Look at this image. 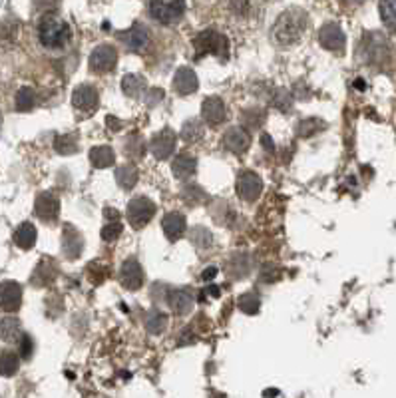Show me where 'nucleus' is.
Returning <instances> with one entry per match:
<instances>
[{
	"label": "nucleus",
	"mask_w": 396,
	"mask_h": 398,
	"mask_svg": "<svg viewBox=\"0 0 396 398\" xmlns=\"http://www.w3.org/2000/svg\"><path fill=\"white\" fill-rule=\"evenodd\" d=\"M306 30V14L299 8H291L287 12H283L275 26H273V38L277 44L281 46H289L295 44L299 38L303 36V32Z\"/></svg>",
	"instance_id": "obj_1"
},
{
	"label": "nucleus",
	"mask_w": 396,
	"mask_h": 398,
	"mask_svg": "<svg viewBox=\"0 0 396 398\" xmlns=\"http://www.w3.org/2000/svg\"><path fill=\"white\" fill-rule=\"evenodd\" d=\"M38 38L44 48H64L70 42V26L66 24V20L58 19L54 14H46L38 24Z\"/></svg>",
	"instance_id": "obj_2"
},
{
	"label": "nucleus",
	"mask_w": 396,
	"mask_h": 398,
	"mask_svg": "<svg viewBox=\"0 0 396 398\" xmlns=\"http://www.w3.org/2000/svg\"><path fill=\"white\" fill-rule=\"evenodd\" d=\"M360 52H362V58H364L366 64L384 66V64H388V60H390V44H388V40L382 36V34L371 32V34H366L364 40H362Z\"/></svg>",
	"instance_id": "obj_3"
},
{
	"label": "nucleus",
	"mask_w": 396,
	"mask_h": 398,
	"mask_svg": "<svg viewBox=\"0 0 396 398\" xmlns=\"http://www.w3.org/2000/svg\"><path fill=\"white\" fill-rule=\"evenodd\" d=\"M194 48H196L198 56L213 54L223 58L229 52V40L217 30H203L194 38Z\"/></svg>",
	"instance_id": "obj_4"
},
{
	"label": "nucleus",
	"mask_w": 396,
	"mask_h": 398,
	"mask_svg": "<svg viewBox=\"0 0 396 398\" xmlns=\"http://www.w3.org/2000/svg\"><path fill=\"white\" fill-rule=\"evenodd\" d=\"M156 211H158V209H156V203H154L152 199L145 198V196H138V198L129 199L126 216L129 225H132L134 229H142V227H145V225L154 219Z\"/></svg>",
	"instance_id": "obj_5"
},
{
	"label": "nucleus",
	"mask_w": 396,
	"mask_h": 398,
	"mask_svg": "<svg viewBox=\"0 0 396 398\" xmlns=\"http://www.w3.org/2000/svg\"><path fill=\"white\" fill-rule=\"evenodd\" d=\"M149 14L162 24H176L185 14V0H149Z\"/></svg>",
	"instance_id": "obj_6"
},
{
	"label": "nucleus",
	"mask_w": 396,
	"mask_h": 398,
	"mask_svg": "<svg viewBox=\"0 0 396 398\" xmlns=\"http://www.w3.org/2000/svg\"><path fill=\"white\" fill-rule=\"evenodd\" d=\"M235 189H237V196L243 199V201H257V198L261 196L263 191V180L255 174V171H241L237 183H235Z\"/></svg>",
	"instance_id": "obj_7"
},
{
	"label": "nucleus",
	"mask_w": 396,
	"mask_h": 398,
	"mask_svg": "<svg viewBox=\"0 0 396 398\" xmlns=\"http://www.w3.org/2000/svg\"><path fill=\"white\" fill-rule=\"evenodd\" d=\"M118 62V52L110 44H100L90 54V70L98 74L112 72Z\"/></svg>",
	"instance_id": "obj_8"
},
{
	"label": "nucleus",
	"mask_w": 396,
	"mask_h": 398,
	"mask_svg": "<svg viewBox=\"0 0 396 398\" xmlns=\"http://www.w3.org/2000/svg\"><path fill=\"white\" fill-rule=\"evenodd\" d=\"M34 213L44 223H56L60 218V199L50 191L40 193L34 201Z\"/></svg>",
	"instance_id": "obj_9"
},
{
	"label": "nucleus",
	"mask_w": 396,
	"mask_h": 398,
	"mask_svg": "<svg viewBox=\"0 0 396 398\" xmlns=\"http://www.w3.org/2000/svg\"><path fill=\"white\" fill-rule=\"evenodd\" d=\"M319 44L329 52H339L341 54V52H344V46H346V36H344V32H342L339 24L329 22L319 30Z\"/></svg>",
	"instance_id": "obj_10"
},
{
	"label": "nucleus",
	"mask_w": 396,
	"mask_h": 398,
	"mask_svg": "<svg viewBox=\"0 0 396 398\" xmlns=\"http://www.w3.org/2000/svg\"><path fill=\"white\" fill-rule=\"evenodd\" d=\"M120 283L127 291H140L144 287V269L136 257H129L124 261L120 269Z\"/></svg>",
	"instance_id": "obj_11"
},
{
	"label": "nucleus",
	"mask_w": 396,
	"mask_h": 398,
	"mask_svg": "<svg viewBox=\"0 0 396 398\" xmlns=\"http://www.w3.org/2000/svg\"><path fill=\"white\" fill-rule=\"evenodd\" d=\"M176 140H178V136L171 127L160 129L149 142V149L156 156V160H167L176 149Z\"/></svg>",
	"instance_id": "obj_12"
},
{
	"label": "nucleus",
	"mask_w": 396,
	"mask_h": 398,
	"mask_svg": "<svg viewBox=\"0 0 396 398\" xmlns=\"http://www.w3.org/2000/svg\"><path fill=\"white\" fill-rule=\"evenodd\" d=\"M72 106L82 114H92L100 106V94L92 84H80L72 94Z\"/></svg>",
	"instance_id": "obj_13"
},
{
	"label": "nucleus",
	"mask_w": 396,
	"mask_h": 398,
	"mask_svg": "<svg viewBox=\"0 0 396 398\" xmlns=\"http://www.w3.org/2000/svg\"><path fill=\"white\" fill-rule=\"evenodd\" d=\"M251 145V136L245 127H229L223 136V147L235 156H243Z\"/></svg>",
	"instance_id": "obj_14"
},
{
	"label": "nucleus",
	"mask_w": 396,
	"mask_h": 398,
	"mask_svg": "<svg viewBox=\"0 0 396 398\" xmlns=\"http://www.w3.org/2000/svg\"><path fill=\"white\" fill-rule=\"evenodd\" d=\"M84 251V237L74 227V225H64L62 231V253L66 259L76 261Z\"/></svg>",
	"instance_id": "obj_15"
},
{
	"label": "nucleus",
	"mask_w": 396,
	"mask_h": 398,
	"mask_svg": "<svg viewBox=\"0 0 396 398\" xmlns=\"http://www.w3.org/2000/svg\"><path fill=\"white\" fill-rule=\"evenodd\" d=\"M22 305V287L17 281L0 283V308L6 313H14Z\"/></svg>",
	"instance_id": "obj_16"
},
{
	"label": "nucleus",
	"mask_w": 396,
	"mask_h": 398,
	"mask_svg": "<svg viewBox=\"0 0 396 398\" xmlns=\"http://www.w3.org/2000/svg\"><path fill=\"white\" fill-rule=\"evenodd\" d=\"M201 116H203V120H205L209 126H219V124H223L225 118H227V108H225V104H223L221 98L211 96V98H205V100H203V104H201Z\"/></svg>",
	"instance_id": "obj_17"
},
{
	"label": "nucleus",
	"mask_w": 396,
	"mask_h": 398,
	"mask_svg": "<svg viewBox=\"0 0 396 398\" xmlns=\"http://www.w3.org/2000/svg\"><path fill=\"white\" fill-rule=\"evenodd\" d=\"M198 88H199L198 74L194 72L191 68H187V66L178 68V72L174 76V90L178 92L180 96H189V94L198 92Z\"/></svg>",
	"instance_id": "obj_18"
},
{
	"label": "nucleus",
	"mask_w": 396,
	"mask_h": 398,
	"mask_svg": "<svg viewBox=\"0 0 396 398\" xmlns=\"http://www.w3.org/2000/svg\"><path fill=\"white\" fill-rule=\"evenodd\" d=\"M162 229H163V235L167 237L169 241H178V239H181V237L185 235V229H187L185 216L180 213V211H171V213H167L162 221Z\"/></svg>",
	"instance_id": "obj_19"
},
{
	"label": "nucleus",
	"mask_w": 396,
	"mask_h": 398,
	"mask_svg": "<svg viewBox=\"0 0 396 398\" xmlns=\"http://www.w3.org/2000/svg\"><path fill=\"white\" fill-rule=\"evenodd\" d=\"M56 275H58V265H56L50 257H44L37 265L34 273H32L30 283H32L34 287H46V285H50V283L54 281Z\"/></svg>",
	"instance_id": "obj_20"
},
{
	"label": "nucleus",
	"mask_w": 396,
	"mask_h": 398,
	"mask_svg": "<svg viewBox=\"0 0 396 398\" xmlns=\"http://www.w3.org/2000/svg\"><path fill=\"white\" fill-rule=\"evenodd\" d=\"M167 305L176 315H187L194 308V297L183 289H171L167 293Z\"/></svg>",
	"instance_id": "obj_21"
},
{
	"label": "nucleus",
	"mask_w": 396,
	"mask_h": 398,
	"mask_svg": "<svg viewBox=\"0 0 396 398\" xmlns=\"http://www.w3.org/2000/svg\"><path fill=\"white\" fill-rule=\"evenodd\" d=\"M198 169V160L189 154H180L174 158V163H171V171L178 180L185 181L189 180Z\"/></svg>",
	"instance_id": "obj_22"
},
{
	"label": "nucleus",
	"mask_w": 396,
	"mask_h": 398,
	"mask_svg": "<svg viewBox=\"0 0 396 398\" xmlns=\"http://www.w3.org/2000/svg\"><path fill=\"white\" fill-rule=\"evenodd\" d=\"M122 40H124V44H126L127 48L134 50V52L145 50V48H147V42H149L147 30H145L144 26H140V24H134L127 32H124Z\"/></svg>",
	"instance_id": "obj_23"
},
{
	"label": "nucleus",
	"mask_w": 396,
	"mask_h": 398,
	"mask_svg": "<svg viewBox=\"0 0 396 398\" xmlns=\"http://www.w3.org/2000/svg\"><path fill=\"white\" fill-rule=\"evenodd\" d=\"M138 180H140V174H138V167H136L134 163H124V165H118V167H116V183H118L124 191L134 189Z\"/></svg>",
	"instance_id": "obj_24"
},
{
	"label": "nucleus",
	"mask_w": 396,
	"mask_h": 398,
	"mask_svg": "<svg viewBox=\"0 0 396 398\" xmlns=\"http://www.w3.org/2000/svg\"><path fill=\"white\" fill-rule=\"evenodd\" d=\"M90 162L98 169H106L116 163V154L110 145H96L90 149Z\"/></svg>",
	"instance_id": "obj_25"
},
{
	"label": "nucleus",
	"mask_w": 396,
	"mask_h": 398,
	"mask_svg": "<svg viewBox=\"0 0 396 398\" xmlns=\"http://www.w3.org/2000/svg\"><path fill=\"white\" fill-rule=\"evenodd\" d=\"M20 337H22V326L19 319L14 317L0 319V339L4 343H19Z\"/></svg>",
	"instance_id": "obj_26"
},
{
	"label": "nucleus",
	"mask_w": 396,
	"mask_h": 398,
	"mask_svg": "<svg viewBox=\"0 0 396 398\" xmlns=\"http://www.w3.org/2000/svg\"><path fill=\"white\" fill-rule=\"evenodd\" d=\"M37 237V227L32 223L24 221V223H20L19 227H17V231H14V243L19 245L20 249H30V247H34Z\"/></svg>",
	"instance_id": "obj_27"
},
{
	"label": "nucleus",
	"mask_w": 396,
	"mask_h": 398,
	"mask_svg": "<svg viewBox=\"0 0 396 398\" xmlns=\"http://www.w3.org/2000/svg\"><path fill=\"white\" fill-rule=\"evenodd\" d=\"M167 315L163 313L162 308H149L147 311V315H145V328H147V333H152V335H162L163 331L167 328Z\"/></svg>",
	"instance_id": "obj_28"
},
{
	"label": "nucleus",
	"mask_w": 396,
	"mask_h": 398,
	"mask_svg": "<svg viewBox=\"0 0 396 398\" xmlns=\"http://www.w3.org/2000/svg\"><path fill=\"white\" fill-rule=\"evenodd\" d=\"M122 90L127 98H140V96H144V92H147V86H145V80L142 76L126 74L122 80Z\"/></svg>",
	"instance_id": "obj_29"
},
{
	"label": "nucleus",
	"mask_w": 396,
	"mask_h": 398,
	"mask_svg": "<svg viewBox=\"0 0 396 398\" xmlns=\"http://www.w3.org/2000/svg\"><path fill=\"white\" fill-rule=\"evenodd\" d=\"M265 124V112L257 106L253 108H245L241 112V127L245 129H259Z\"/></svg>",
	"instance_id": "obj_30"
},
{
	"label": "nucleus",
	"mask_w": 396,
	"mask_h": 398,
	"mask_svg": "<svg viewBox=\"0 0 396 398\" xmlns=\"http://www.w3.org/2000/svg\"><path fill=\"white\" fill-rule=\"evenodd\" d=\"M203 124L199 122L198 118H191V120H187L183 126H181V140L183 142H187V144H196V142H199L201 138H203Z\"/></svg>",
	"instance_id": "obj_31"
},
{
	"label": "nucleus",
	"mask_w": 396,
	"mask_h": 398,
	"mask_svg": "<svg viewBox=\"0 0 396 398\" xmlns=\"http://www.w3.org/2000/svg\"><path fill=\"white\" fill-rule=\"evenodd\" d=\"M181 199H183L187 205L198 207V205L207 201V193H205V189H203L201 185H198V183H187V185L181 189Z\"/></svg>",
	"instance_id": "obj_32"
},
{
	"label": "nucleus",
	"mask_w": 396,
	"mask_h": 398,
	"mask_svg": "<svg viewBox=\"0 0 396 398\" xmlns=\"http://www.w3.org/2000/svg\"><path fill=\"white\" fill-rule=\"evenodd\" d=\"M124 154L129 160H142L145 154V142L142 140V136L138 134H129L124 142Z\"/></svg>",
	"instance_id": "obj_33"
},
{
	"label": "nucleus",
	"mask_w": 396,
	"mask_h": 398,
	"mask_svg": "<svg viewBox=\"0 0 396 398\" xmlns=\"http://www.w3.org/2000/svg\"><path fill=\"white\" fill-rule=\"evenodd\" d=\"M189 241L194 243V247H198L199 251H205V249H209V247L213 245V235H211V231H209L207 227L198 225V227L191 229Z\"/></svg>",
	"instance_id": "obj_34"
},
{
	"label": "nucleus",
	"mask_w": 396,
	"mask_h": 398,
	"mask_svg": "<svg viewBox=\"0 0 396 398\" xmlns=\"http://www.w3.org/2000/svg\"><path fill=\"white\" fill-rule=\"evenodd\" d=\"M20 359L12 350H2L0 353V377H14L19 370Z\"/></svg>",
	"instance_id": "obj_35"
},
{
	"label": "nucleus",
	"mask_w": 396,
	"mask_h": 398,
	"mask_svg": "<svg viewBox=\"0 0 396 398\" xmlns=\"http://www.w3.org/2000/svg\"><path fill=\"white\" fill-rule=\"evenodd\" d=\"M380 19L384 22V26L396 34V0H380Z\"/></svg>",
	"instance_id": "obj_36"
},
{
	"label": "nucleus",
	"mask_w": 396,
	"mask_h": 398,
	"mask_svg": "<svg viewBox=\"0 0 396 398\" xmlns=\"http://www.w3.org/2000/svg\"><path fill=\"white\" fill-rule=\"evenodd\" d=\"M54 147L62 156H72L78 151V136L76 134H62L54 140Z\"/></svg>",
	"instance_id": "obj_37"
},
{
	"label": "nucleus",
	"mask_w": 396,
	"mask_h": 398,
	"mask_svg": "<svg viewBox=\"0 0 396 398\" xmlns=\"http://www.w3.org/2000/svg\"><path fill=\"white\" fill-rule=\"evenodd\" d=\"M249 267H251V263H249L247 255L237 253L229 259V267H227V271L231 273L235 279H243V277H247Z\"/></svg>",
	"instance_id": "obj_38"
},
{
	"label": "nucleus",
	"mask_w": 396,
	"mask_h": 398,
	"mask_svg": "<svg viewBox=\"0 0 396 398\" xmlns=\"http://www.w3.org/2000/svg\"><path fill=\"white\" fill-rule=\"evenodd\" d=\"M237 305H239V311L245 313V315H257L259 308H261V299H259L257 293L249 291V293H243V295L239 297Z\"/></svg>",
	"instance_id": "obj_39"
},
{
	"label": "nucleus",
	"mask_w": 396,
	"mask_h": 398,
	"mask_svg": "<svg viewBox=\"0 0 396 398\" xmlns=\"http://www.w3.org/2000/svg\"><path fill=\"white\" fill-rule=\"evenodd\" d=\"M17 109L19 112H30V109L34 108V104H37V94L32 88H28V86H24V88H20L17 92Z\"/></svg>",
	"instance_id": "obj_40"
},
{
	"label": "nucleus",
	"mask_w": 396,
	"mask_h": 398,
	"mask_svg": "<svg viewBox=\"0 0 396 398\" xmlns=\"http://www.w3.org/2000/svg\"><path fill=\"white\" fill-rule=\"evenodd\" d=\"M324 127H326V124H324L321 118H306L303 122H299L297 132H299L301 138H311V136L319 134V132L324 129Z\"/></svg>",
	"instance_id": "obj_41"
},
{
	"label": "nucleus",
	"mask_w": 396,
	"mask_h": 398,
	"mask_svg": "<svg viewBox=\"0 0 396 398\" xmlns=\"http://www.w3.org/2000/svg\"><path fill=\"white\" fill-rule=\"evenodd\" d=\"M271 104L281 112H289L293 106V98L287 90H275V94L271 96Z\"/></svg>",
	"instance_id": "obj_42"
},
{
	"label": "nucleus",
	"mask_w": 396,
	"mask_h": 398,
	"mask_svg": "<svg viewBox=\"0 0 396 398\" xmlns=\"http://www.w3.org/2000/svg\"><path fill=\"white\" fill-rule=\"evenodd\" d=\"M122 231H124V227H122L120 221H108V223L102 227V233H100V235H102L104 241H110V243H112V241H116L118 237L122 235Z\"/></svg>",
	"instance_id": "obj_43"
},
{
	"label": "nucleus",
	"mask_w": 396,
	"mask_h": 398,
	"mask_svg": "<svg viewBox=\"0 0 396 398\" xmlns=\"http://www.w3.org/2000/svg\"><path fill=\"white\" fill-rule=\"evenodd\" d=\"M34 353V341L30 335H22L19 341V355L22 359H30Z\"/></svg>",
	"instance_id": "obj_44"
},
{
	"label": "nucleus",
	"mask_w": 396,
	"mask_h": 398,
	"mask_svg": "<svg viewBox=\"0 0 396 398\" xmlns=\"http://www.w3.org/2000/svg\"><path fill=\"white\" fill-rule=\"evenodd\" d=\"M162 100H163V90H160V88H149V90L145 92L144 102L149 106V108L158 106Z\"/></svg>",
	"instance_id": "obj_45"
},
{
	"label": "nucleus",
	"mask_w": 396,
	"mask_h": 398,
	"mask_svg": "<svg viewBox=\"0 0 396 398\" xmlns=\"http://www.w3.org/2000/svg\"><path fill=\"white\" fill-rule=\"evenodd\" d=\"M216 277H217V267H213V265L207 267V269H203V273H201V279H203V281H213Z\"/></svg>",
	"instance_id": "obj_46"
},
{
	"label": "nucleus",
	"mask_w": 396,
	"mask_h": 398,
	"mask_svg": "<svg viewBox=\"0 0 396 398\" xmlns=\"http://www.w3.org/2000/svg\"><path fill=\"white\" fill-rule=\"evenodd\" d=\"M261 145H263L267 151H275V142H273V138H271L269 134H263V136H261Z\"/></svg>",
	"instance_id": "obj_47"
},
{
	"label": "nucleus",
	"mask_w": 396,
	"mask_h": 398,
	"mask_svg": "<svg viewBox=\"0 0 396 398\" xmlns=\"http://www.w3.org/2000/svg\"><path fill=\"white\" fill-rule=\"evenodd\" d=\"M110 221H118V211L116 209H112V207H106V213H104Z\"/></svg>",
	"instance_id": "obj_48"
},
{
	"label": "nucleus",
	"mask_w": 396,
	"mask_h": 398,
	"mask_svg": "<svg viewBox=\"0 0 396 398\" xmlns=\"http://www.w3.org/2000/svg\"><path fill=\"white\" fill-rule=\"evenodd\" d=\"M205 293H207V295H211V297H219V287L211 285V287H207V289H205Z\"/></svg>",
	"instance_id": "obj_49"
},
{
	"label": "nucleus",
	"mask_w": 396,
	"mask_h": 398,
	"mask_svg": "<svg viewBox=\"0 0 396 398\" xmlns=\"http://www.w3.org/2000/svg\"><path fill=\"white\" fill-rule=\"evenodd\" d=\"M108 126L110 127H120L122 124H120V122H118L116 118H112V116H110V118H108Z\"/></svg>",
	"instance_id": "obj_50"
},
{
	"label": "nucleus",
	"mask_w": 396,
	"mask_h": 398,
	"mask_svg": "<svg viewBox=\"0 0 396 398\" xmlns=\"http://www.w3.org/2000/svg\"><path fill=\"white\" fill-rule=\"evenodd\" d=\"M355 88H359V90H364V82H362V80H357V82H355Z\"/></svg>",
	"instance_id": "obj_51"
},
{
	"label": "nucleus",
	"mask_w": 396,
	"mask_h": 398,
	"mask_svg": "<svg viewBox=\"0 0 396 398\" xmlns=\"http://www.w3.org/2000/svg\"><path fill=\"white\" fill-rule=\"evenodd\" d=\"M346 2H353V4H360V2H364V0H346Z\"/></svg>",
	"instance_id": "obj_52"
},
{
	"label": "nucleus",
	"mask_w": 396,
	"mask_h": 398,
	"mask_svg": "<svg viewBox=\"0 0 396 398\" xmlns=\"http://www.w3.org/2000/svg\"><path fill=\"white\" fill-rule=\"evenodd\" d=\"M0 126H2V116H0Z\"/></svg>",
	"instance_id": "obj_53"
}]
</instances>
